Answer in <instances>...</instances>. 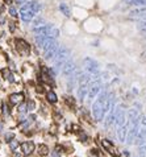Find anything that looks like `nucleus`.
<instances>
[{
    "instance_id": "15",
    "label": "nucleus",
    "mask_w": 146,
    "mask_h": 157,
    "mask_svg": "<svg viewBox=\"0 0 146 157\" xmlns=\"http://www.w3.org/2000/svg\"><path fill=\"white\" fill-rule=\"evenodd\" d=\"M59 9H61V12H62L64 16H67V17L71 15V12H70V8L67 7L64 3H61V4H59Z\"/></svg>"
},
{
    "instance_id": "29",
    "label": "nucleus",
    "mask_w": 146,
    "mask_h": 157,
    "mask_svg": "<svg viewBox=\"0 0 146 157\" xmlns=\"http://www.w3.org/2000/svg\"><path fill=\"white\" fill-rule=\"evenodd\" d=\"M4 12V4H0V15Z\"/></svg>"
},
{
    "instance_id": "8",
    "label": "nucleus",
    "mask_w": 146,
    "mask_h": 157,
    "mask_svg": "<svg viewBox=\"0 0 146 157\" xmlns=\"http://www.w3.org/2000/svg\"><path fill=\"white\" fill-rule=\"evenodd\" d=\"M75 71V64L72 61H66L62 66V73L64 75H72Z\"/></svg>"
},
{
    "instance_id": "10",
    "label": "nucleus",
    "mask_w": 146,
    "mask_h": 157,
    "mask_svg": "<svg viewBox=\"0 0 146 157\" xmlns=\"http://www.w3.org/2000/svg\"><path fill=\"white\" fill-rule=\"evenodd\" d=\"M88 83H80L79 88H78V98H79L80 102L84 101V98L87 96V94H88Z\"/></svg>"
},
{
    "instance_id": "25",
    "label": "nucleus",
    "mask_w": 146,
    "mask_h": 157,
    "mask_svg": "<svg viewBox=\"0 0 146 157\" xmlns=\"http://www.w3.org/2000/svg\"><path fill=\"white\" fill-rule=\"evenodd\" d=\"M9 15L12 16V17H16V16H17V11H16L15 7H9Z\"/></svg>"
},
{
    "instance_id": "6",
    "label": "nucleus",
    "mask_w": 146,
    "mask_h": 157,
    "mask_svg": "<svg viewBox=\"0 0 146 157\" xmlns=\"http://www.w3.org/2000/svg\"><path fill=\"white\" fill-rule=\"evenodd\" d=\"M102 144H103V147L107 149V152L109 153V155H112L113 157H120V153L117 152V149H116V147H115L113 144H112L111 141H109V140H103L102 141Z\"/></svg>"
},
{
    "instance_id": "1",
    "label": "nucleus",
    "mask_w": 146,
    "mask_h": 157,
    "mask_svg": "<svg viewBox=\"0 0 146 157\" xmlns=\"http://www.w3.org/2000/svg\"><path fill=\"white\" fill-rule=\"evenodd\" d=\"M107 102H108V94L103 93L97 98V101L94 103V106H92V115H94L95 120L102 122L104 119V115L107 114Z\"/></svg>"
},
{
    "instance_id": "33",
    "label": "nucleus",
    "mask_w": 146,
    "mask_h": 157,
    "mask_svg": "<svg viewBox=\"0 0 146 157\" xmlns=\"http://www.w3.org/2000/svg\"><path fill=\"white\" fill-rule=\"evenodd\" d=\"M142 124H144V125H145V127H146V116H145V118H144V119H142Z\"/></svg>"
},
{
    "instance_id": "11",
    "label": "nucleus",
    "mask_w": 146,
    "mask_h": 157,
    "mask_svg": "<svg viewBox=\"0 0 146 157\" xmlns=\"http://www.w3.org/2000/svg\"><path fill=\"white\" fill-rule=\"evenodd\" d=\"M100 90H102L100 85L96 83V82H94V83H92V86L89 87V90H88V99H94L95 96L100 93Z\"/></svg>"
},
{
    "instance_id": "20",
    "label": "nucleus",
    "mask_w": 146,
    "mask_h": 157,
    "mask_svg": "<svg viewBox=\"0 0 146 157\" xmlns=\"http://www.w3.org/2000/svg\"><path fill=\"white\" fill-rule=\"evenodd\" d=\"M13 139H15V135H13V132L5 133V141H7V143H11Z\"/></svg>"
},
{
    "instance_id": "14",
    "label": "nucleus",
    "mask_w": 146,
    "mask_h": 157,
    "mask_svg": "<svg viewBox=\"0 0 146 157\" xmlns=\"http://www.w3.org/2000/svg\"><path fill=\"white\" fill-rule=\"evenodd\" d=\"M46 98H47V101H49L50 103H57V101H58V96H57V94H55L54 91H49L47 95H46Z\"/></svg>"
},
{
    "instance_id": "12",
    "label": "nucleus",
    "mask_w": 146,
    "mask_h": 157,
    "mask_svg": "<svg viewBox=\"0 0 146 157\" xmlns=\"http://www.w3.org/2000/svg\"><path fill=\"white\" fill-rule=\"evenodd\" d=\"M117 136H119L120 141H126V136H128V124L120 125L117 130Z\"/></svg>"
},
{
    "instance_id": "4",
    "label": "nucleus",
    "mask_w": 146,
    "mask_h": 157,
    "mask_svg": "<svg viewBox=\"0 0 146 157\" xmlns=\"http://www.w3.org/2000/svg\"><path fill=\"white\" fill-rule=\"evenodd\" d=\"M83 65H84V69L88 71L89 74L96 75V74L99 73V65H97V62L94 61L92 58H86L83 61Z\"/></svg>"
},
{
    "instance_id": "32",
    "label": "nucleus",
    "mask_w": 146,
    "mask_h": 157,
    "mask_svg": "<svg viewBox=\"0 0 146 157\" xmlns=\"http://www.w3.org/2000/svg\"><path fill=\"white\" fill-rule=\"evenodd\" d=\"M42 86H37V91H38V93H42V88H41Z\"/></svg>"
},
{
    "instance_id": "30",
    "label": "nucleus",
    "mask_w": 146,
    "mask_h": 157,
    "mask_svg": "<svg viewBox=\"0 0 146 157\" xmlns=\"http://www.w3.org/2000/svg\"><path fill=\"white\" fill-rule=\"evenodd\" d=\"M16 1H17V3H19V4H22V3H26V1H28V0H16Z\"/></svg>"
},
{
    "instance_id": "31",
    "label": "nucleus",
    "mask_w": 146,
    "mask_h": 157,
    "mask_svg": "<svg viewBox=\"0 0 146 157\" xmlns=\"http://www.w3.org/2000/svg\"><path fill=\"white\" fill-rule=\"evenodd\" d=\"M52 157H59V155H58V152H53Z\"/></svg>"
},
{
    "instance_id": "9",
    "label": "nucleus",
    "mask_w": 146,
    "mask_h": 157,
    "mask_svg": "<svg viewBox=\"0 0 146 157\" xmlns=\"http://www.w3.org/2000/svg\"><path fill=\"white\" fill-rule=\"evenodd\" d=\"M58 50H59V46H58V44H54L53 46H50L47 50H45V59H52V58H54V57L57 56Z\"/></svg>"
},
{
    "instance_id": "2",
    "label": "nucleus",
    "mask_w": 146,
    "mask_h": 157,
    "mask_svg": "<svg viewBox=\"0 0 146 157\" xmlns=\"http://www.w3.org/2000/svg\"><path fill=\"white\" fill-rule=\"evenodd\" d=\"M40 3L36 1V0H32V1H26L24 4V7L21 8L20 11V16H21V20L25 22H29L30 20L33 19V16L40 11Z\"/></svg>"
},
{
    "instance_id": "22",
    "label": "nucleus",
    "mask_w": 146,
    "mask_h": 157,
    "mask_svg": "<svg viewBox=\"0 0 146 157\" xmlns=\"http://www.w3.org/2000/svg\"><path fill=\"white\" fill-rule=\"evenodd\" d=\"M138 29H141L142 32H146V20H144V21L138 22Z\"/></svg>"
},
{
    "instance_id": "27",
    "label": "nucleus",
    "mask_w": 146,
    "mask_h": 157,
    "mask_svg": "<svg viewBox=\"0 0 146 157\" xmlns=\"http://www.w3.org/2000/svg\"><path fill=\"white\" fill-rule=\"evenodd\" d=\"M96 155H97V152H96V150H95V149H92V152L89 153V157H97Z\"/></svg>"
},
{
    "instance_id": "18",
    "label": "nucleus",
    "mask_w": 146,
    "mask_h": 157,
    "mask_svg": "<svg viewBox=\"0 0 146 157\" xmlns=\"http://www.w3.org/2000/svg\"><path fill=\"white\" fill-rule=\"evenodd\" d=\"M38 153H40L41 156H46L47 153H49V148L46 147V145H44V144H41L40 147H38Z\"/></svg>"
},
{
    "instance_id": "5",
    "label": "nucleus",
    "mask_w": 146,
    "mask_h": 157,
    "mask_svg": "<svg viewBox=\"0 0 146 157\" xmlns=\"http://www.w3.org/2000/svg\"><path fill=\"white\" fill-rule=\"evenodd\" d=\"M16 49H17V52L20 53L21 56H28L30 52L29 44H28L26 41H24V40H17V41H16Z\"/></svg>"
},
{
    "instance_id": "28",
    "label": "nucleus",
    "mask_w": 146,
    "mask_h": 157,
    "mask_svg": "<svg viewBox=\"0 0 146 157\" xmlns=\"http://www.w3.org/2000/svg\"><path fill=\"white\" fill-rule=\"evenodd\" d=\"M9 29H11V32H13V30L16 29V27H15V22H11V25H9Z\"/></svg>"
},
{
    "instance_id": "17",
    "label": "nucleus",
    "mask_w": 146,
    "mask_h": 157,
    "mask_svg": "<svg viewBox=\"0 0 146 157\" xmlns=\"http://www.w3.org/2000/svg\"><path fill=\"white\" fill-rule=\"evenodd\" d=\"M1 74H3V77H4L5 79H8L9 82H13V77H12V74H11V71L8 69H3Z\"/></svg>"
},
{
    "instance_id": "7",
    "label": "nucleus",
    "mask_w": 146,
    "mask_h": 157,
    "mask_svg": "<svg viewBox=\"0 0 146 157\" xmlns=\"http://www.w3.org/2000/svg\"><path fill=\"white\" fill-rule=\"evenodd\" d=\"M34 148H36V145H34V143H32V141L22 143L21 144V152H22V155L29 156V155H32V153L34 152Z\"/></svg>"
},
{
    "instance_id": "21",
    "label": "nucleus",
    "mask_w": 146,
    "mask_h": 157,
    "mask_svg": "<svg viewBox=\"0 0 146 157\" xmlns=\"http://www.w3.org/2000/svg\"><path fill=\"white\" fill-rule=\"evenodd\" d=\"M9 147H11V149H12V150H16V149H17V147H19L17 140H15V139H13L12 141L9 143Z\"/></svg>"
},
{
    "instance_id": "13",
    "label": "nucleus",
    "mask_w": 146,
    "mask_h": 157,
    "mask_svg": "<svg viewBox=\"0 0 146 157\" xmlns=\"http://www.w3.org/2000/svg\"><path fill=\"white\" fill-rule=\"evenodd\" d=\"M22 99H24V95H22V94H20V93L12 94V95L9 96V102H11V104H12V106L19 104L20 102H22Z\"/></svg>"
},
{
    "instance_id": "23",
    "label": "nucleus",
    "mask_w": 146,
    "mask_h": 157,
    "mask_svg": "<svg viewBox=\"0 0 146 157\" xmlns=\"http://www.w3.org/2000/svg\"><path fill=\"white\" fill-rule=\"evenodd\" d=\"M26 106H28V111H33L36 107V103H34V101H29Z\"/></svg>"
},
{
    "instance_id": "3",
    "label": "nucleus",
    "mask_w": 146,
    "mask_h": 157,
    "mask_svg": "<svg viewBox=\"0 0 146 157\" xmlns=\"http://www.w3.org/2000/svg\"><path fill=\"white\" fill-rule=\"evenodd\" d=\"M67 58H69V50H67L66 48H59L57 56L54 57L55 67H62L63 64L67 61Z\"/></svg>"
},
{
    "instance_id": "19",
    "label": "nucleus",
    "mask_w": 146,
    "mask_h": 157,
    "mask_svg": "<svg viewBox=\"0 0 146 157\" xmlns=\"http://www.w3.org/2000/svg\"><path fill=\"white\" fill-rule=\"evenodd\" d=\"M58 35H59V32H58V29H55L54 27H52V25H50V28H49V37H53V38H54V37H57Z\"/></svg>"
},
{
    "instance_id": "16",
    "label": "nucleus",
    "mask_w": 146,
    "mask_h": 157,
    "mask_svg": "<svg viewBox=\"0 0 146 157\" xmlns=\"http://www.w3.org/2000/svg\"><path fill=\"white\" fill-rule=\"evenodd\" d=\"M129 4L136 5V7H146V0H130Z\"/></svg>"
},
{
    "instance_id": "24",
    "label": "nucleus",
    "mask_w": 146,
    "mask_h": 157,
    "mask_svg": "<svg viewBox=\"0 0 146 157\" xmlns=\"http://www.w3.org/2000/svg\"><path fill=\"white\" fill-rule=\"evenodd\" d=\"M26 111H28V106L26 104H21L20 108H19V114H21V115H22V114H25Z\"/></svg>"
},
{
    "instance_id": "26",
    "label": "nucleus",
    "mask_w": 146,
    "mask_h": 157,
    "mask_svg": "<svg viewBox=\"0 0 146 157\" xmlns=\"http://www.w3.org/2000/svg\"><path fill=\"white\" fill-rule=\"evenodd\" d=\"M40 25H44V20H42V19H37L34 21V27H40Z\"/></svg>"
}]
</instances>
